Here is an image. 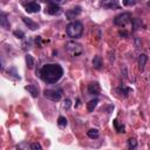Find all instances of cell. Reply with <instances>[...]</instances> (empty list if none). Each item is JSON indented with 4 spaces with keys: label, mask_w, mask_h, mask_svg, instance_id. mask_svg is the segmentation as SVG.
<instances>
[{
    "label": "cell",
    "mask_w": 150,
    "mask_h": 150,
    "mask_svg": "<svg viewBox=\"0 0 150 150\" xmlns=\"http://www.w3.org/2000/svg\"><path fill=\"white\" fill-rule=\"evenodd\" d=\"M40 79L46 83H56L63 76V68L59 63H46L39 70Z\"/></svg>",
    "instance_id": "cell-1"
},
{
    "label": "cell",
    "mask_w": 150,
    "mask_h": 150,
    "mask_svg": "<svg viewBox=\"0 0 150 150\" xmlns=\"http://www.w3.org/2000/svg\"><path fill=\"white\" fill-rule=\"evenodd\" d=\"M66 33L71 39H79V38H81V35L83 33V25H82V22L81 21H77V20L71 21L67 26Z\"/></svg>",
    "instance_id": "cell-2"
},
{
    "label": "cell",
    "mask_w": 150,
    "mask_h": 150,
    "mask_svg": "<svg viewBox=\"0 0 150 150\" xmlns=\"http://www.w3.org/2000/svg\"><path fill=\"white\" fill-rule=\"evenodd\" d=\"M64 49L68 53V55L71 56V57H77L83 53L82 46L80 43L75 42V41H68L64 46Z\"/></svg>",
    "instance_id": "cell-3"
},
{
    "label": "cell",
    "mask_w": 150,
    "mask_h": 150,
    "mask_svg": "<svg viewBox=\"0 0 150 150\" xmlns=\"http://www.w3.org/2000/svg\"><path fill=\"white\" fill-rule=\"evenodd\" d=\"M43 95L46 98L53 101V102H59L62 98L63 90L61 88H49L43 90Z\"/></svg>",
    "instance_id": "cell-4"
},
{
    "label": "cell",
    "mask_w": 150,
    "mask_h": 150,
    "mask_svg": "<svg viewBox=\"0 0 150 150\" xmlns=\"http://www.w3.org/2000/svg\"><path fill=\"white\" fill-rule=\"evenodd\" d=\"M45 12H46V14H49V15H60V14H62L63 11H62L59 1H48V5L46 6Z\"/></svg>",
    "instance_id": "cell-5"
},
{
    "label": "cell",
    "mask_w": 150,
    "mask_h": 150,
    "mask_svg": "<svg viewBox=\"0 0 150 150\" xmlns=\"http://www.w3.org/2000/svg\"><path fill=\"white\" fill-rule=\"evenodd\" d=\"M130 21H131V13H129V12L121 13V14L116 15L115 19H114V23L118 27H124Z\"/></svg>",
    "instance_id": "cell-6"
},
{
    "label": "cell",
    "mask_w": 150,
    "mask_h": 150,
    "mask_svg": "<svg viewBox=\"0 0 150 150\" xmlns=\"http://www.w3.org/2000/svg\"><path fill=\"white\" fill-rule=\"evenodd\" d=\"M22 6L27 13H39L41 9L40 4L36 1H29V2H22Z\"/></svg>",
    "instance_id": "cell-7"
},
{
    "label": "cell",
    "mask_w": 150,
    "mask_h": 150,
    "mask_svg": "<svg viewBox=\"0 0 150 150\" xmlns=\"http://www.w3.org/2000/svg\"><path fill=\"white\" fill-rule=\"evenodd\" d=\"M81 12H82V7H81V6H74V7L69 8V9H67V12H66V18H67L68 20H73V19H75L76 16H79V15L81 14Z\"/></svg>",
    "instance_id": "cell-8"
},
{
    "label": "cell",
    "mask_w": 150,
    "mask_h": 150,
    "mask_svg": "<svg viewBox=\"0 0 150 150\" xmlns=\"http://www.w3.org/2000/svg\"><path fill=\"white\" fill-rule=\"evenodd\" d=\"M100 91H101V87H100L98 82H90L88 84V94L89 95L97 96V95H100Z\"/></svg>",
    "instance_id": "cell-9"
},
{
    "label": "cell",
    "mask_w": 150,
    "mask_h": 150,
    "mask_svg": "<svg viewBox=\"0 0 150 150\" xmlns=\"http://www.w3.org/2000/svg\"><path fill=\"white\" fill-rule=\"evenodd\" d=\"M131 91H132V89H131L130 87H127L125 84H121V86H118V87L116 88V93H117L118 96H121V97H128Z\"/></svg>",
    "instance_id": "cell-10"
},
{
    "label": "cell",
    "mask_w": 150,
    "mask_h": 150,
    "mask_svg": "<svg viewBox=\"0 0 150 150\" xmlns=\"http://www.w3.org/2000/svg\"><path fill=\"white\" fill-rule=\"evenodd\" d=\"M100 5H101L103 8H107V9L120 8V4H118L116 0H104V1H101Z\"/></svg>",
    "instance_id": "cell-11"
},
{
    "label": "cell",
    "mask_w": 150,
    "mask_h": 150,
    "mask_svg": "<svg viewBox=\"0 0 150 150\" xmlns=\"http://www.w3.org/2000/svg\"><path fill=\"white\" fill-rule=\"evenodd\" d=\"M25 89L28 90V93H29V94L32 95V97H34V98H36V97L40 95L39 87L35 86V84H27V86L25 87Z\"/></svg>",
    "instance_id": "cell-12"
},
{
    "label": "cell",
    "mask_w": 150,
    "mask_h": 150,
    "mask_svg": "<svg viewBox=\"0 0 150 150\" xmlns=\"http://www.w3.org/2000/svg\"><path fill=\"white\" fill-rule=\"evenodd\" d=\"M22 21H23V23H25L29 29H32V30H35V29L39 28V25H38L35 21H33L32 19L27 18V16H22Z\"/></svg>",
    "instance_id": "cell-13"
},
{
    "label": "cell",
    "mask_w": 150,
    "mask_h": 150,
    "mask_svg": "<svg viewBox=\"0 0 150 150\" xmlns=\"http://www.w3.org/2000/svg\"><path fill=\"white\" fill-rule=\"evenodd\" d=\"M0 26L5 29H9L11 28V25H9V20L7 18V15L5 13H1L0 14Z\"/></svg>",
    "instance_id": "cell-14"
},
{
    "label": "cell",
    "mask_w": 150,
    "mask_h": 150,
    "mask_svg": "<svg viewBox=\"0 0 150 150\" xmlns=\"http://www.w3.org/2000/svg\"><path fill=\"white\" fill-rule=\"evenodd\" d=\"M87 136H88L89 138H91V139H96V138L100 137V131H98L96 128H91V129H89V130L87 131Z\"/></svg>",
    "instance_id": "cell-15"
},
{
    "label": "cell",
    "mask_w": 150,
    "mask_h": 150,
    "mask_svg": "<svg viewBox=\"0 0 150 150\" xmlns=\"http://www.w3.org/2000/svg\"><path fill=\"white\" fill-rule=\"evenodd\" d=\"M8 75H9V77L11 79H13L14 81H18V80H20L21 77H20V75L18 74V71H16V68L15 67H11L9 69H8Z\"/></svg>",
    "instance_id": "cell-16"
},
{
    "label": "cell",
    "mask_w": 150,
    "mask_h": 150,
    "mask_svg": "<svg viewBox=\"0 0 150 150\" xmlns=\"http://www.w3.org/2000/svg\"><path fill=\"white\" fill-rule=\"evenodd\" d=\"M146 61H148V55H146V54H141L139 57H138V66H139V69H141V70L144 69Z\"/></svg>",
    "instance_id": "cell-17"
},
{
    "label": "cell",
    "mask_w": 150,
    "mask_h": 150,
    "mask_svg": "<svg viewBox=\"0 0 150 150\" xmlns=\"http://www.w3.org/2000/svg\"><path fill=\"white\" fill-rule=\"evenodd\" d=\"M97 103H98V98H97V97H95V98L90 100V101L87 103V109H88V111H89V112L94 111V109L96 108Z\"/></svg>",
    "instance_id": "cell-18"
},
{
    "label": "cell",
    "mask_w": 150,
    "mask_h": 150,
    "mask_svg": "<svg viewBox=\"0 0 150 150\" xmlns=\"http://www.w3.org/2000/svg\"><path fill=\"white\" fill-rule=\"evenodd\" d=\"M112 124H114L115 130H116L117 132H125V127H124V124L120 123L117 120H114V121H112Z\"/></svg>",
    "instance_id": "cell-19"
},
{
    "label": "cell",
    "mask_w": 150,
    "mask_h": 150,
    "mask_svg": "<svg viewBox=\"0 0 150 150\" xmlns=\"http://www.w3.org/2000/svg\"><path fill=\"white\" fill-rule=\"evenodd\" d=\"M25 60H26V64H27V68H28V69H32V68L34 67V63H35V61H34V57H33L30 54H27V55H26V57H25Z\"/></svg>",
    "instance_id": "cell-20"
},
{
    "label": "cell",
    "mask_w": 150,
    "mask_h": 150,
    "mask_svg": "<svg viewBox=\"0 0 150 150\" xmlns=\"http://www.w3.org/2000/svg\"><path fill=\"white\" fill-rule=\"evenodd\" d=\"M93 66L96 69H101L102 68V59H101V56H98V55L94 56V59H93Z\"/></svg>",
    "instance_id": "cell-21"
},
{
    "label": "cell",
    "mask_w": 150,
    "mask_h": 150,
    "mask_svg": "<svg viewBox=\"0 0 150 150\" xmlns=\"http://www.w3.org/2000/svg\"><path fill=\"white\" fill-rule=\"evenodd\" d=\"M137 139L136 138H134V137H130L129 139H128V149L129 150H135L136 148H137Z\"/></svg>",
    "instance_id": "cell-22"
},
{
    "label": "cell",
    "mask_w": 150,
    "mask_h": 150,
    "mask_svg": "<svg viewBox=\"0 0 150 150\" xmlns=\"http://www.w3.org/2000/svg\"><path fill=\"white\" fill-rule=\"evenodd\" d=\"M67 124H68V121H67V118H66L64 116H60V117L57 118V125H59L60 128H66Z\"/></svg>",
    "instance_id": "cell-23"
},
{
    "label": "cell",
    "mask_w": 150,
    "mask_h": 150,
    "mask_svg": "<svg viewBox=\"0 0 150 150\" xmlns=\"http://www.w3.org/2000/svg\"><path fill=\"white\" fill-rule=\"evenodd\" d=\"M13 34H14V36H16L18 39H21V40H25V33L22 32V30H14L13 32Z\"/></svg>",
    "instance_id": "cell-24"
},
{
    "label": "cell",
    "mask_w": 150,
    "mask_h": 150,
    "mask_svg": "<svg viewBox=\"0 0 150 150\" xmlns=\"http://www.w3.org/2000/svg\"><path fill=\"white\" fill-rule=\"evenodd\" d=\"M30 46H32V40H30V39H26V40H23V42H22V47H23L25 50H27L28 48H30Z\"/></svg>",
    "instance_id": "cell-25"
},
{
    "label": "cell",
    "mask_w": 150,
    "mask_h": 150,
    "mask_svg": "<svg viewBox=\"0 0 150 150\" xmlns=\"http://www.w3.org/2000/svg\"><path fill=\"white\" fill-rule=\"evenodd\" d=\"M18 150H29V146H28V143L26 142H21L18 144Z\"/></svg>",
    "instance_id": "cell-26"
},
{
    "label": "cell",
    "mask_w": 150,
    "mask_h": 150,
    "mask_svg": "<svg viewBox=\"0 0 150 150\" xmlns=\"http://www.w3.org/2000/svg\"><path fill=\"white\" fill-rule=\"evenodd\" d=\"M70 107H71V101H70V98H66V100L63 101V109H64V110H68Z\"/></svg>",
    "instance_id": "cell-27"
},
{
    "label": "cell",
    "mask_w": 150,
    "mask_h": 150,
    "mask_svg": "<svg viewBox=\"0 0 150 150\" xmlns=\"http://www.w3.org/2000/svg\"><path fill=\"white\" fill-rule=\"evenodd\" d=\"M30 150H42V146H41L40 143L34 142V143L30 144Z\"/></svg>",
    "instance_id": "cell-28"
},
{
    "label": "cell",
    "mask_w": 150,
    "mask_h": 150,
    "mask_svg": "<svg viewBox=\"0 0 150 150\" xmlns=\"http://www.w3.org/2000/svg\"><path fill=\"white\" fill-rule=\"evenodd\" d=\"M131 21H132V23H134V29H135V30L141 28V20H139V19H134V20H131Z\"/></svg>",
    "instance_id": "cell-29"
},
{
    "label": "cell",
    "mask_w": 150,
    "mask_h": 150,
    "mask_svg": "<svg viewBox=\"0 0 150 150\" xmlns=\"http://www.w3.org/2000/svg\"><path fill=\"white\" fill-rule=\"evenodd\" d=\"M137 1L136 0H124L123 1V5L124 6H132V5H136Z\"/></svg>",
    "instance_id": "cell-30"
},
{
    "label": "cell",
    "mask_w": 150,
    "mask_h": 150,
    "mask_svg": "<svg viewBox=\"0 0 150 150\" xmlns=\"http://www.w3.org/2000/svg\"><path fill=\"white\" fill-rule=\"evenodd\" d=\"M122 70H123V76H124V77H128V73H127V67H125V66L122 68Z\"/></svg>",
    "instance_id": "cell-31"
}]
</instances>
